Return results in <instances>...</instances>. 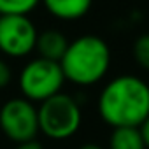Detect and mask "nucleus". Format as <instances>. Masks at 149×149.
Returning <instances> with one entry per match:
<instances>
[{"mask_svg":"<svg viewBox=\"0 0 149 149\" xmlns=\"http://www.w3.org/2000/svg\"><path fill=\"white\" fill-rule=\"evenodd\" d=\"M98 114L112 128H140L149 118V84L130 74L114 77L98 97Z\"/></svg>","mask_w":149,"mask_h":149,"instance_id":"nucleus-1","label":"nucleus"},{"mask_svg":"<svg viewBox=\"0 0 149 149\" xmlns=\"http://www.w3.org/2000/svg\"><path fill=\"white\" fill-rule=\"evenodd\" d=\"M65 79L77 86H91L104 79L111 67V49L97 35H83L68 44L60 61Z\"/></svg>","mask_w":149,"mask_h":149,"instance_id":"nucleus-2","label":"nucleus"},{"mask_svg":"<svg viewBox=\"0 0 149 149\" xmlns=\"http://www.w3.org/2000/svg\"><path fill=\"white\" fill-rule=\"evenodd\" d=\"M37 112L40 133L53 140H65L76 135L83 121L79 104L67 93H58L47 98L40 104Z\"/></svg>","mask_w":149,"mask_h":149,"instance_id":"nucleus-3","label":"nucleus"},{"mask_svg":"<svg viewBox=\"0 0 149 149\" xmlns=\"http://www.w3.org/2000/svg\"><path fill=\"white\" fill-rule=\"evenodd\" d=\"M65 74L58 61L35 58L28 61L19 74V90L23 98L30 102H46L47 98L61 93Z\"/></svg>","mask_w":149,"mask_h":149,"instance_id":"nucleus-4","label":"nucleus"},{"mask_svg":"<svg viewBox=\"0 0 149 149\" xmlns=\"http://www.w3.org/2000/svg\"><path fill=\"white\" fill-rule=\"evenodd\" d=\"M0 128L13 142L23 144L35 140L39 128V112L33 102L26 98H11L0 109Z\"/></svg>","mask_w":149,"mask_h":149,"instance_id":"nucleus-5","label":"nucleus"},{"mask_svg":"<svg viewBox=\"0 0 149 149\" xmlns=\"http://www.w3.org/2000/svg\"><path fill=\"white\" fill-rule=\"evenodd\" d=\"M37 28L28 16H0V51L11 58L30 54L37 46Z\"/></svg>","mask_w":149,"mask_h":149,"instance_id":"nucleus-6","label":"nucleus"},{"mask_svg":"<svg viewBox=\"0 0 149 149\" xmlns=\"http://www.w3.org/2000/svg\"><path fill=\"white\" fill-rule=\"evenodd\" d=\"M68 44L70 42L67 40V37L61 32H58V30H46V32L39 33L35 49L39 51V58L60 63L61 58L65 56L67 49H68Z\"/></svg>","mask_w":149,"mask_h":149,"instance_id":"nucleus-7","label":"nucleus"},{"mask_svg":"<svg viewBox=\"0 0 149 149\" xmlns=\"http://www.w3.org/2000/svg\"><path fill=\"white\" fill-rule=\"evenodd\" d=\"M47 13L58 19H79L91 9L93 0H42Z\"/></svg>","mask_w":149,"mask_h":149,"instance_id":"nucleus-8","label":"nucleus"},{"mask_svg":"<svg viewBox=\"0 0 149 149\" xmlns=\"http://www.w3.org/2000/svg\"><path fill=\"white\" fill-rule=\"evenodd\" d=\"M109 149H146L140 128H114L109 139Z\"/></svg>","mask_w":149,"mask_h":149,"instance_id":"nucleus-9","label":"nucleus"},{"mask_svg":"<svg viewBox=\"0 0 149 149\" xmlns=\"http://www.w3.org/2000/svg\"><path fill=\"white\" fill-rule=\"evenodd\" d=\"M40 0H0V16H26Z\"/></svg>","mask_w":149,"mask_h":149,"instance_id":"nucleus-10","label":"nucleus"},{"mask_svg":"<svg viewBox=\"0 0 149 149\" xmlns=\"http://www.w3.org/2000/svg\"><path fill=\"white\" fill-rule=\"evenodd\" d=\"M133 58L135 61L149 72V33L140 35L133 44Z\"/></svg>","mask_w":149,"mask_h":149,"instance_id":"nucleus-11","label":"nucleus"},{"mask_svg":"<svg viewBox=\"0 0 149 149\" xmlns=\"http://www.w3.org/2000/svg\"><path fill=\"white\" fill-rule=\"evenodd\" d=\"M13 79V72H11V67L4 61V60H0V90L6 88Z\"/></svg>","mask_w":149,"mask_h":149,"instance_id":"nucleus-12","label":"nucleus"},{"mask_svg":"<svg viewBox=\"0 0 149 149\" xmlns=\"http://www.w3.org/2000/svg\"><path fill=\"white\" fill-rule=\"evenodd\" d=\"M140 133H142V139H144L146 149H149V118L142 123V126H140Z\"/></svg>","mask_w":149,"mask_h":149,"instance_id":"nucleus-13","label":"nucleus"},{"mask_svg":"<svg viewBox=\"0 0 149 149\" xmlns=\"http://www.w3.org/2000/svg\"><path fill=\"white\" fill-rule=\"evenodd\" d=\"M16 149H44L37 140H30V142H23V144H18Z\"/></svg>","mask_w":149,"mask_h":149,"instance_id":"nucleus-14","label":"nucleus"},{"mask_svg":"<svg viewBox=\"0 0 149 149\" xmlns=\"http://www.w3.org/2000/svg\"><path fill=\"white\" fill-rule=\"evenodd\" d=\"M79 149H102L98 144H93V142H88V144H84V146H81Z\"/></svg>","mask_w":149,"mask_h":149,"instance_id":"nucleus-15","label":"nucleus"}]
</instances>
